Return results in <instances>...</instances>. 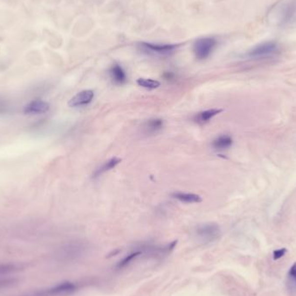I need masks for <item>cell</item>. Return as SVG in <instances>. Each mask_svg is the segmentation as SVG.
Instances as JSON below:
<instances>
[{"mask_svg":"<svg viewBox=\"0 0 296 296\" xmlns=\"http://www.w3.org/2000/svg\"><path fill=\"white\" fill-rule=\"evenodd\" d=\"M286 253H287V248H280V249L274 250V253H273L274 260H279L280 258H281V257H283V256L285 255Z\"/></svg>","mask_w":296,"mask_h":296,"instance_id":"d6986e66","label":"cell"},{"mask_svg":"<svg viewBox=\"0 0 296 296\" xmlns=\"http://www.w3.org/2000/svg\"><path fill=\"white\" fill-rule=\"evenodd\" d=\"M232 143H233L232 138L230 137V135L223 134L215 139L212 146L217 150H225L230 148L232 146Z\"/></svg>","mask_w":296,"mask_h":296,"instance_id":"4fadbf2b","label":"cell"},{"mask_svg":"<svg viewBox=\"0 0 296 296\" xmlns=\"http://www.w3.org/2000/svg\"><path fill=\"white\" fill-rule=\"evenodd\" d=\"M121 162H122V159L117 158V157H114V158L108 159L103 165H101L98 169H97V171L94 173V177L97 178V177H99L101 174L105 173L106 172H108V171L114 169Z\"/></svg>","mask_w":296,"mask_h":296,"instance_id":"7c38bea8","label":"cell"},{"mask_svg":"<svg viewBox=\"0 0 296 296\" xmlns=\"http://www.w3.org/2000/svg\"><path fill=\"white\" fill-rule=\"evenodd\" d=\"M217 45V41L214 38L205 37L198 39L194 45V53L198 60L206 59L211 55L215 47Z\"/></svg>","mask_w":296,"mask_h":296,"instance_id":"3957f363","label":"cell"},{"mask_svg":"<svg viewBox=\"0 0 296 296\" xmlns=\"http://www.w3.org/2000/svg\"><path fill=\"white\" fill-rule=\"evenodd\" d=\"M289 278L290 288L296 290V263H294L289 270Z\"/></svg>","mask_w":296,"mask_h":296,"instance_id":"ac0fdd59","label":"cell"},{"mask_svg":"<svg viewBox=\"0 0 296 296\" xmlns=\"http://www.w3.org/2000/svg\"><path fill=\"white\" fill-rule=\"evenodd\" d=\"M275 50H276V45L273 42H268L253 49L251 51L248 53V56L253 58H258V57L271 56L272 54H274Z\"/></svg>","mask_w":296,"mask_h":296,"instance_id":"8992f818","label":"cell"},{"mask_svg":"<svg viewBox=\"0 0 296 296\" xmlns=\"http://www.w3.org/2000/svg\"><path fill=\"white\" fill-rule=\"evenodd\" d=\"M109 74L112 81L117 85L124 84L126 81V74L123 69V67L117 63L114 64L109 70Z\"/></svg>","mask_w":296,"mask_h":296,"instance_id":"ba28073f","label":"cell"},{"mask_svg":"<svg viewBox=\"0 0 296 296\" xmlns=\"http://www.w3.org/2000/svg\"><path fill=\"white\" fill-rule=\"evenodd\" d=\"M222 111V109H220V108H211V109L204 110L196 115L194 120L198 124H205V123H209L211 119L220 114Z\"/></svg>","mask_w":296,"mask_h":296,"instance_id":"30bf717a","label":"cell"},{"mask_svg":"<svg viewBox=\"0 0 296 296\" xmlns=\"http://www.w3.org/2000/svg\"><path fill=\"white\" fill-rule=\"evenodd\" d=\"M142 46L148 52L155 53V54H159V55H165V54L171 53V52L173 51L174 49L177 47L176 45H152V44H148V43H143Z\"/></svg>","mask_w":296,"mask_h":296,"instance_id":"9c48e42d","label":"cell"},{"mask_svg":"<svg viewBox=\"0 0 296 296\" xmlns=\"http://www.w3.org/2000/svg\"><path fill=\"white\" fill-rule=\"evenodd\" d=\"M25 265L19 263H0V277H10L24 271Z\"/></svg>","mask_w":296,"mask_h":296,"instance_id":"52a82bcc","label":"cell"},{"mask_svg":"<svg viewBox=\"0 0 296 296\" xmlns=\"http://www.w3.org/2000/svg\"><path fill=\"white\" fill-rule=\"evenodd\" d=\"M164 123L161 119H151L145 124V130L148 133H156L162 129Z\"/></svg>","mask_w":296,"mask_h":296,"instance_id":"5bb4252c","label":"cell"},{"mask_svg":"<svg viewBox=\"0 0 296 296\" xmlns=\"http://www.w3.org/2000/svg\"><path fill=\"white\" fill-rule=\"evenodd\" d=\"M95 97L93 90H83L76 94L69 101V106L71 107H79L89 105Z\"/></svg>","mask_w":296,"mask_h":296,"instance_id":"277c9868","label":"cell"},{"mask_svg":"<svg viewBox=\"0 0 296 296\" xmlns=\"http://www.w3.org/2000/svg\"><path fill=\"white\" fill-rule=\"evenodd\" d=\"M196 234L203 243H212L220 237L221 230L217 223L206 222L197 227Z\"/></svg>","mask_w":296,"mask_h":296,"instance_id":"7a4b0ae2","label":"cell"},{"mask_svg":"<svg viewBox=\"0 0 296 296\" xmlns=\"http://www.w3.org/2000/svg\"><path fill=\"white\" fill-rule=\"evenodd\" d=\"M19 278L16 276L10 277H0V291L3 289H9L13 286L18 284Z\"/></svg>","mask_w":296,"mask_h":296,"instance_id":"2e32d148","label":"cell"},{"mask_svg":"<svg viewBox=\"0 0 296 296\" xmlns=\"http://www.w3.org/2000/svg\"><path fill=\"white\" fill-rule=\"evenodd\" d=\"M173 197L185 204H197L202 202V197L194 193H175L173 194Z\"/></svg>","mask_w":296,"mask_h":296,"instance_id":"8fae6325","label":"cell"},{"mask_svg":"<svg viewBox=\"0 0 296 296\" xmlns=\"http://www.w3.org/2000/svg\"><path fill=\"white\" fill-rule=\"evenodd\" d=\"M137 83L138 85L148 89H155L160 86V82L156 80H152V79H148V78L138 79Z\"/></svg>","mask_w":296,"mask_h":296,"instance_id":"9a60e30c","label":"cell"},{"mask_svg":"<svg viewBox=\"0 0 296 296\" xmlns=\"http://www.w3.org/2000/svg\"><path fill=\"white\" fill-rule=\"evenodd\" d=\"M49 104L43 100H34L24 107V113L26 115H41L49 111Z\"/></svg>","mask_w":296,"mask_h":296,"instance_id":"5b68a950","label":"cell"},{"mask_svg":"<svg viewBox=\"0 0 296 296\" xmlns=\"http://www.w3.org/2000/svg\"><path fill=\"white\" fill-rule=\"evenodd\" d=\"M141 255V251H135L133 252V253H131L130 255H126V257H124V258L118 263L117 268H118V269L125 268V267L127 266L130 263H132L133 260L135 259V258H137L139 255Z\"/></svg>","mask_w":296,"mask_h":296,"instance_id":"e0dca14e","label":"cell"},{"mask_svg":"<svg viewBox=\"0 0 296 296\" xmlns=\"http://www.w3.org/2000/svg\"><path fill=\"white\" fill-rule=\"evenodd\" d=\"M76 290V285L71 281H63L59 284L45 289H36L16 296H66Z\"/></svg>","mask_w":296,"mask_h":296,"instance_id":"6da1fadb","label":"cell"}]
</instances>
